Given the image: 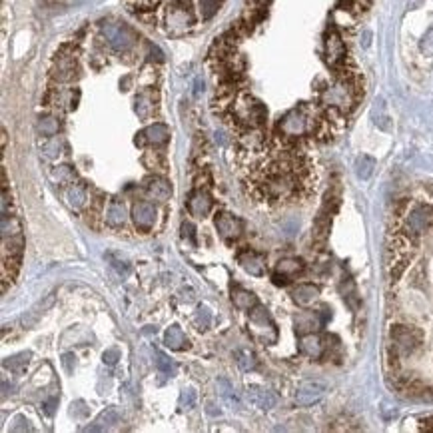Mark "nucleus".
Returning a JSON list of instances; mask_svg holds the SVG:
<instances>
[{
  "mask_svg": "<svg viewBox=\"0 0 433 433\" xmlns=\"http://www.w3.org/2000/svg\"><path fill=\"white\" fill-rule=\"evenodd\" d=\"M104 32L108 36V42L116 50H126L134 42V34L128 30L126 26H120V24H108L104 28Z\"/></svg>",
  "mask_w": 433,
  "mask_h": 433,
  "instance_id": "11",
  "label": "nucleus"
},
{
  "mask_svg": "<svg viewBox=\"0 0 433 433\" xmlns=\"http://www.w3.org/2000/svg\"><path fill=\"white\" fill-rule=\"evenodd\" d=\"M318 296H320V289H318V286H313V284H300L298 288H293V291H291V298H293V302L298 306H309V304H313L318 300Z\"/></svg>",
  "mask_w": 433,
  "mask_h": 433,
  "instance_id": "19",
  "label": "nucleus"
},
{
  "mask_svg": "<svg viewBox=\"0 0 433 433\" xmlns=\"http://www.w3.org/2000/svg\"><path fill=\"white\" fill-rule=\"evenodd\" d=\"M421 50H423V52H427V54H431L433 52V26L429 28V32L425 34L423 42H421Z\"/></svg>",
  "mask_w": 433,
  "mask_h": 433,
  "instance_id": "39",
  "label": "nucleus"
},
{
  "mask_svg": "<svg viewBox=\"0 0 433 433\" xmlns=\"http://www.w3.org/2000/svg\"><path fill=\"white\" fill-rule=\"evenodd\" d=\"M72 356H70V353H66V356H64V367H66V371H72Z\"/></svg>",
  "mask_w": 433,
  "mask_h": 433,
  "instance_id": "42",
  "label": "nucleus"
},
{
  "mask_svg": "<svg viewBox=\"0 0 433 433\" xmlns=\"http://www.w3.org/2000/svg\"><path fill=\"white\" fill-rule=\"evenodd\" d=\"M325 391H327V383L325 381H322V379H306L296 389V403L302 405V407L313 405L325 396Z\"/></svg>",
  "mask_w": 433,
  "mask_h": 433,
  "instance_id": "7",
  "label": "nucleus"
},
{
  "mask_svg": "<svg viewBox=\"0 0 433 433\" xmlns=\"http://www.w3.org/2000/svg\"><path fill=\"white\" fill-rule=\"evenodd\" d=\"M325 60H327V64L331 66V68H336V70H340L342 66H345V56H347V52H345V44H343L342 36L336 32V30H329L327 34H325Z\"/></svg>",
  "mask_w": 433,
  "mask_h": 433,
  "instance_id": "8",
  "label": "nucleus"
},
{
  "mask_svg": "<svg viewBox=\"0 0 433 433\" xmlns=\"http://www.w3.org/2000/svg\"><path fill=\"white\" fill-rule=\"evenodd\" d=\"M238 262H240V266L248 271L250 275H264L266 273V258L262 253L246 250V252L240 253Z\"/></svg>",
  "mask_w": 433,
  "mask_h": 433,
  "instance_id": "16",
  "label": "nucleus"
},
{
  "mask_svg": "<svg viewBox=\"0 0 433 433\" xmlns=\"http://www.w3.org/2000/svg\"><path fill=\"white\" fill-rule=\"evenodd\" d=\"M118 358H120V351H118V349H108V351H104V363H108V365H114V363L118 361Z\"/></svg>",
  "mask_w": 433,
  "mask_h": 433,
  "instance_id": "40",
  "label": "nucleus"
},
{
  "mask_svg": "<svg viewBox=\"0 0 433 433\" xmlns=\"http://www.w3.org/2000/svg\"><path fill=\"white\" fill-rule=\"evenodd\" d=\"M232 116L238 126L246 128H262L266 122V108L260 100H255L250 94H240L232 104Z\"/></svg>",
  "mask_w": 433,
  "mask_h": 433,
  "instance_id": "2",
  "label": "nucleus"
},
{
  "mask_svg": "<svg viewBox=\"0 0 433 433\" xmlns=\"http://www.w3.org/2000/svg\"><path fill=\"white\" fill-rule=\"evenodd\" d=\"M242 228H244L242 220L232 216V214H220L216 218V230L220 232V235L224 240H235V238H240Z\"/></svg>",
  "mask_w": 433,
  "mask_h": 433,
  "instance_id": "12",
  "label": "nucleus"
},
{
  "mask_svg": "<svg viewBox=\"0 0 433 433\" xmlns=\"http://www.w3.org/2000/svg\"><path fill=\"white\" fill-rule=\"evenodd\" d=\"M156 365H158V369L162 371V373H166V376H172L174 371H176V365H174V361H170L164 353H158V360H156Z\"/></svg>",
  "mask_w": 433,
  "mask_h": 433,
  "instance_id": "36",
  "label": "nucleus"
},
{
  "mask_svg": "<svg viewBox=\"0 0 433 433\" xmlns=\"http://www.w3.org/2000/svg\"><path fill=\"white\" fill-rule=\"evenodd\" d=\"M322 324H324V320H320V316L313 311H302L296 316V327H298V331H304V333L307 331L313 333L318 327H322Z\"/></svg>",
  "mask_w": 433,
  "mask_h": 433,
  "instance_id": "20",
  "label": "nucleus"
},
{
  "mask_svg": "<svg viewBox=\"0 0 433 433\" xmlns=\"http://www.w3.org/2000/svg\"><path fill=\"white\" fill-rule=\"evenodd\" d=\"M154 98H152V92H142L138 98H136V112L140 114V118H146L154 112Z\"/></svg>",
  "mask_w": 433,
  "mask_h": 433,
  "instance_id": "27",
  "label": "nucleus"
},
{
  "mask_svg": "<svg viewBox=\"0 0 433 433\" xmlns=\"http://www.w3.org/2000/svg\"><path fill=\"white\" fill-rule=\"evenodd\" d=\"M196 322H198V325L202 329H208L210 327V324H212V313H210L208 307H200L198 316H196Z\"/></svg>",
  "mask_w": 433,
  "mask_h": 433,
  "instance_id": "37",
  "label": "nucleus"
},
{
  "mask_svg": "<svg viewBox=\"0 0 433 433\" xmlns=\"http://www.w3.org/2000/svg\"><path fill=\"white\" fill-rule=\"evenodd\" d=\"M304 271V262L298 260V258H286V260H280L278 266H275V273H273V282L278 286H284L288 284L291 278L300 275Z\"/></svg>",
  "mask_w": 433,
  "mask_h": 433,
  "instance_id": "9",
  "label": "nucleus"
},
{
  "mask_svg": "<svg viewBox=\"0 0 433 433\" xmlns=\"http://www.w3.org/2000/svg\"><path fill=\"white\" fill-rule=\"evenodd\" d=\"M28 360H30V353H18L14 358L4 360V367L6 369H22V367L28 365Z\"/></svg>",
  "mask_w": 433,
  "mask_h": 433,
  "instance_id": "31",
  "label": "nucleus"
},
{
  "mask_svg": "<svg viewBox=\"0 0 433 433\" xmlns=\"http://www.w3.org/2000/svg\"><path fill=\"white\" fill-rule=\"evenodd\" d=\"M220 2H222V0H200L202 16H204V18H212V16L216 14V10L220 8Z\"/></svg>",
  "mask_w": 433,
  "mask_h": 433,
  "instance_id": "32",
  "label": "nucleus"
},
{
  "mask_svg": "<svg viewBox=\"0 0 433 433\" xmlns=\"http://www.w3.org/2000/svg\"><path fill=\"white\" fill-rule=\"evenodd\" d=\"M132 218H134V224L138 226V230H142V232L152 230L154 224H156V208H154V204L136 202L132 206Z\"/></svg>",
  "mask_w": 433,
  "mask_h": 433,
  "instance_id": "10",
  "label": "nucleus"
},
{
  "mask_svg": "<svg viewBox=\"0 0 433 433\" xmlns=\"http://www.w3.org/2000/svg\"><path fill=\"white\" fill-rule=\"evenodd\" d=\"M232 302L238 309H244V311H250L252 307L258 306V298L253 296L252 291L244 288H234L232 289Z\"/></svg>",
  "mask_w": 433,
  "mask_h": 433,
  "instance_id": "21",
  "label": "nucleus"
},
{
  "mask_svg": "<svg viewBox=\"0 0 433 433\" xmlns=\"http://www.w3.org/2000/svg\"><path fill=\"white\" fill-rule=\"evenodd\" d=\"M190 0H184V2H174L170 8H168V14H166V22H168V30L174 32V34H182L190 28L192 24V10H190Z\"/></svg>",
  "mask_w": 433,
  "mask_h": 433,
  "instance_id": "6",
  "label": "nucleus"
},
{
  "mask_svg": "<svg viewBox=\"0 0 433 433\" xmlns=\"http://www.w3.org/2000/svg\"><path fill=\"white\" fill-rule=\"evenodd\" d=\"M405 222L401 232L409 235V238H417L423 232H427L433 226V204H415L414 208H409L405 212Z\"/></svg>",
  "mask_w": 433,
  "mask_h": 433,
  "instance_id": "4",
  "label": "nucleus"
},
{
  "mask_svg": "<svg viewBox=\"0 0 433 433\" xmlns=\"http://www.w3.org/2000/svg\"><path fill=\"white\" fill-rule=\"evenodd\" d=\"M300 349H302V353H306L309 358L318 360V358L324 356L325 343L318 333H307V336L302 338V342H300Z\"/></svg>",
  "mask_w": 433,
  "mask_h": 433,
  "instance_id": "18",
  "label": "nucleus"
},
{
  "mask_svg": "<svg viewBox=\"0 0 433 433\" xmlns=\"http://www.w3.org/2000/svg\"><path fill=\"white\" fill-rule=\"evenodd\" d=\"M146 190H148V194L152 198L160 200V202H166V200L172 196V188H170V184L164 180V178H152V180L148 182Z\"/></svg>",
  "mask_w": 433,
  "mask_h": 433,
  "instance_id": "22",
  "label": "nucleus"
},
{
  "mask_svg": "<svg viewBox=\"0 0 433 433\" xmlns=\"http://www.w3.org/2000/svg\"><path fill=\"white\" fill-rule=\"evenodd\" d=\"M389 336H391V360L393 361L415 353V349L423 342L421 329H417L414 325H393Z\"/></svg>",
  "mask_w": 433,
  "mask_h": 433,
  "instance_id": "3",
  "label": "nucleus"
},
{
  "mask_svg": "<svg viewBox=\"0 0 433 433\" xmlns=\"http://www.w3.org/2000/svg\"><path fill=\"white\" fill-rule=\"evenodd\" d=\"M52 304H54V296L50 293V296H48V298H46L44 302H40V304H38L36 307H32L28 316H24V318H22V324L26 325V327H30L32 324H36L38 316H40V313H44V311H46V309H48L50 306H52Z\"/></svg>",
  "mask_w": 433,
  "mask_h": 433,
  "instance_id": "26",
  "label": "nucleus"
},
{
  "mask_svg": "<svg viewBox=\"0 0 433 433\" xmlns=\"http://www.w3.org/2000/svg\"><path fill=\"white\" fill-rule=\"evenodd\" d=\"M52 180L58 182V184H64V182H72L74 180V172L68 168V166H58L54 172H52Z\"/></svg>",
  "mask_w": 433,
  "mask_h": 433,
  "instance_id": "33",
  "label": "nucleus"
},
{
  "mask_svg": "<svg viewBox=\"0 0 433 433\" xmlns=\"http://www.w3.org/2000/svg\"><path fill=\"white\" fill-rule=\"evenodd\" d=\"M88 200V192H86V186L84 184H72L68 186L66 190V202L72 206V208H82Z\"/></svg>",
  "mask_w": 433,
  "mask_h": 433,
  "instance_id": "25",
  "label": "nucleus"
},
{
  "mask_svg": "<svg viewBox=\"0 0 433 433\" xmlns=\"http://www.w3.org/2000/svg\"><path fill=\"white\" fill-rule=\"evenodd\" d=\"M124 222H126V210H124V204H122V202H118V200L110 202L108 212H106V224L112 226V228H120V226H124Z\"/></svg>",
  "mask_w": 433,
  "mask_h": 433,
  "instance_id": "23",
  "label": "nucleus"
},
{
  "mask_svg": "<svg viewBox=\"0 0 433 433\" xmlns=\"http://www.w3.org/2000/svg\"><path fill=\"white\" fill-rule=\"evenodd\" d=\"M116 421H118V414H116V409H106L104 414L98 417V421H96V423H100V425L104 427V425H112V423H116ZM100 425H94V427H88V429L96 431V429H100Z\"/></svg>",
  "mask_w": 433,
  "mask_h": 433,
  "instance_id": "35",
  "label": "nucleus"
},
{
  "mask_svg": "<svg viewBox=\"0 0 433 433\" xmlns=\"http://www.w3.org/2000/svg\"><path fill=\"white\" fill-rule=\"evenodd\" d=\"M164 345L170 347V349H184L188 345V340H186L184 331H182L178 325H172L164 333Z\"/></svg>",
  "mask_w": 433,
  "mask_h": 433,
  "instance_id": "24",
  "label": "nucleus"
},
{
  "mask_svg": "<svg viewBox=\"0 0 433 433\" xmlns=\"http://www.w3.org/2000/svg\"><path fill=\"white\" fill-rule=\"evenodd\" d=\"M58 128H60V124H58V120H56L54 116H44L38 122V130L44 136H54L56 132H58Z\"/></svg>",
  "mask_w": 433,
  "mask_h": 433,
  "instance_id": "30",
  "label": "nucleus"
},
{
  "mask_svg": "<svg viewBox=\"0 0 433 433\" xmlns=\"http://www.w3.org/2000/svg\"><path fill=\"white\" fill-rule=\"evenodd\" d=\"M188 210H190L192 216L196 218L208 216L210 210H212V198H210V194L206 190H202V188L194 190L190 194V198H188Z\"/></svg>",
  "mask_w": 433,
  "mask_h": 433,
  "instance_id": "13",
  "label": "nucleus"
},
{
  "mask_svg": "<svg viewBox=\"0 0 433 433\" xmlns=\"http://www.w3.org/2000/svg\"><path fill=\"white\" fill-rule=\"evenodd\" d=\"M194 403H196V391L194 389H186L182 393V405L184 407H194Z\"/></svg>",
  "mask_w": 433,
  "mask_h": 433,
  "instance_id": "38",
  "label": "nucleus"
},
{
  "mask_svg": "<svg viewBox=\"0 0 433 433\" xmlns=\"http://www.w3.org/2000/svg\"><path fill=\"white\" fill-rule=\"evenodd\" d=\"M182 235H184V238L188 235V238L194 242V226H192V224H182Z\"/></svg>",
  "mask_w": 433,
  "mask_h": 433,
  "instance_id": "41",
  "label": "nucleus"
},
{
  "mask_svg": "<svg viewBox=\"0 0 433 433\" xmlns=\"http://www.w3.org/2000/svg\"><path fill=\"white\" fill-rule=\"evenodd\" d=\"M235 363L244 371H252V369H255V365H258L255 356H253V351H250V349H238L235 351Z\"/></svg>",
  "mask_w": 433,
  "mask_h": 433,
  "instance_id": "28",
  "label": "nucleus"
},
{
  "mask_svg": "<svg viewBox=\"0 0 433 433\" xmlns=\"http://www.w3.org/2000/svg\"><path fill=\"white\" fill-rule=\"evenodd\" d=\"M74 74H76V58H74V54L60 52V56L56 58L54 68H52V76L58 82H68V80L74 78Z\"/></svg>",
  "mask_w": 433,
  "mask_h": 433,
  "instance_id": "14",
  "label": "nucleus"
},
{
  "mask_svg": "<svg viewBox=\"0 0 433 433\" xmlns=\"http://www.w3.org/2000/svg\"><path fill=\"white\" fill-rule=\"evenodd\" d=\"M168 136H170V132H168V128L164 126V124H154V126H148L146 130H142V132L138 134L136 144L160 146L168 140Z\"/></svg>",
  "mask_w": 433,
  "mask_h": 433,
  "instance_id": "17",
  "label": "nucleus"
},
{
  "mask_svg": "<svg viewBox=\"0 0 433 433\" xmlns=\"http://www.w3.org/2000/svg\"><path fill=\"white\" fill-rule=\"evenodd\" d=\"M248 329L258 342L273 343L278 340V329L271 322L270 313L262 306H255L250 309V320H248Z\"/></svg>",
  "mask_w": 433,
  "mask_h": 433,
  "instance_id": "5",
  "label": "nucleus"
},
{
  "mask_svg": "<svg viewBox=\"0 0 433 433\" xmlns=\"http://www.w3.org/2000/svg\"><path fill=\"white\" fill-rule=\"evenodd\" d=\"M324 116L318 112L316 106L311 104H302L298 108L289 110L288 114L280 120L278 130L284 138L296 140V138H304L309 134H318V130L322 126Z\"/></svg>",
  "mask_w": 433,
  "mask_h": 433,
  "instance_id": "1",
  "label": "nucleus"
},
{
  "mask_svg": "<svg viewBox=\"0 0 433 433\" xmlns=\"http://www.w3.org/2000/svg\"><path fill=\"white\" fill-rule=\"evenodd\" d=\"M248 399L250 403L260 407V409H271L278 405V397L273 391L266 389V387H260V385H250L248 387Z\"/></svg>",
  "mask_w": 433,
  "mask_h": 433,
  "instance_id": "15",
  "label": "nucleus"
},
{
  "mask_svg": "<svg viewBox=\"0 0 433 433\" xmlns=\"http://www.w3.org/2000/svg\"><path fill=\"white\" fill-rule=\"evenodd\" d=\"M373 168H376V160H373V158H369V156H361L360 160L356 162V174L360 176L361 180H367V178L371 176Z\"/></svg>",
  "mask_w": 433,
  "mask_h": 433,
  "instance_id": "29",
  "label": "nucleus"
},
{
  "mask_svg": "<svg viewBox=\"0 0 433 433\" xmlns=\"http://www.w3.org/2000/svg\"><path fill=\"white\" fill-rule=\"evenodd\" d=\"M110 262H112V268L118 271L120 275H128L130 273V264H128L126 260H122V258H118L116 253H108L106 255Z\"/></svg>",
  "mask_w": 433,
  "mask_h": 433,
  "instance_id": "34",
  "label": "nucleus"
}]
</instances>
